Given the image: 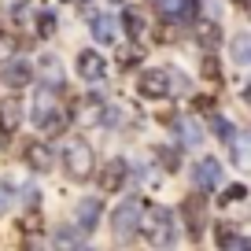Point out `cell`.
I'll use <instances>...</instances> for the list:
<instances>
[{
  "mask_svg": "<svg viewBox=\"0 0 251 251\" xmlns=\"http://www.w3.org/2000/svg\"><path fill=\"white\" fill-rule=\"evenodd\" d=\"M166 78H170V93H185V89H188L185 74H181L177 67H170V71H166Z\"/></svg>",
  "mask_w": 251,
  "mask_h": 251,
  "instance_id": "obj_25",
  "label": "cell"
},
{
  "mask_svg": "<svg viewBox=\"0 0 251 251\" xmlns=\"http://www.w3.org/2000/svg\"><path fill=\"white\" fill-rule=\"evenodd\" d=\"M93 37L100 41V45H111V41L118 37L115 19H111V15H96V19H93Z\"/></svg>",
  "mask_w": 251,
  "mask_h": 251,
  "instance_id": "obj_16",
  "label": "cell"
},
{
  "mask_svg": "<svg viewBox=\"0 0 251 251\" xmlns=\"http://www.w3.org/2000/svg\"><path fill=\"white\" fill-rule=\"evenodd\" d=\"M141 214H144L141 200H126V203L115 211L111 226H115V236H118V240H126V236L133 233V229H141Z\"/></svg>",
  "mask_w": 251,
  "mask_h": 251,
  "instance_id": "obj_4",
  "label": "cell"
},
{
  "mask_svg": "<svg viewBox=\"0 0 251 251\" xmlns=\"http://www.w3.org/2000/svg\"><path fill=\"white\" fill-rule=\"evenodd\" d=\"M192 37L203 48H214L218 45V23H214V19H196V23H192Z\"/></svg>",
  "mask_w": 251,
  "mask_h": 251,
  "instance_id": "obj_13",
  "label": "cell"
},
{
  "mask_svg": "<svg viewBox=\"0 0 251 251\" xmlns=\"http://www.w3.org/2000/svg\"><path fill=\"white\" fill-rule=\"evenodd\" d=\"M203 78L207 81H222V67H218L214 55H207V59H203Z\"/></svg>",
  "mask_w": 251,
  "mask_h": 251,
  "instance_id": "obj_26",
  "label": "cell"
},
{
  "mask_svg": "<svg viewBox=\"0 0 251 251\" xmlns=\"http://www.w3.org/2000/svg\"><path fill=\"white\" fill-rule=\"evenodd\" d=\"M41 71H45V78H48V85L52 89H59L63 85V71H59V63L48 55V59H41Z\"/></svg>",
  "mask_w": 251,
  "mask_h": 251,
  "instance_id": "obj_20",
  "label": "cell"
},
{
  "mask_svg": "<svg viewBox=\"0 0 251 251\" xmlns=\"http://www.w3.org/2000/svg\"><path fill=\"white\" fill-rule=\"evenodd\" d=\"M163 163L174 170V166H177V151H174V148H166V151H163Z\"/></svg>",
  "mask_w": 251,
  "mask_h": 251,
  "instance_id": "obj_33",
  "label": "cell"
},
{
  "mask_svg": "<svg viewBox=\"0 0 251 251\" xmlns=\"http://www.w3.org/2000/svg\"><path fill=\"white\" fill-rule=\"evenodd\" d=\"M19 111H23V107H19L15 100H4V103H0V133H4V137L19 129V118H23Z\"/></svg>",
  "mask_w": 251,
  "mask_h": 251,
  "instance_id": "obj_15",
  "label": "cell"
},
{
  "mask_svg": "<svg viewBox=\"0 0 251 251\" xmlns=\"http://www.w3.org/2000/svg\"><path fill=\"white\" fill-rule=\"evenodd\" d=\"M141 96H151V100H159V96L170 93V78H166V71H144L141 74Z\"/></svg>",
  "mask_w": 251,
  "mask_h": 251,
  "instance_id": "obj_5",
  "label": "cell"
},
{
  "mask_svg": "<svg viewBox=\"0 0 251 251\" xmlns=\"http://www.w3.org/2000/svg\"><path fill=\"white\" fill-rule=\"evenodd\" d=\"M33 122L45 129V133H59L63 122H67V111H63L59 96H55L52 85L37 89V96H33Z\"/></svg>",
  "mask_w": 251,
  "mask_h": 251,
  "instance_id": "obj_1",
  "label": "cell"
},
{
  "mask_svg": "<svg viewBox=\"0 0 251 251\" xmlns=\"http://www.w3.org/2000/svg\"><path fill=\"white\" fill-rule=\"evenodd\" d=\"M78 74L85 81H100L103 78V59H100V52H81L78 55Z\"/></svg>",
  "mask_w": 251,
  "mask_h": 251,
  "instance_id": "obj_11",
  "label": "cell"
},
{
  "mask_svg": "<svg viewBox=\"0 0 251 251\" xmlns=\"http://www.w3.org/2000/svg\"><path fill=\"white\" fill-rule=\"evenodd\" d=\"M181 133H185L188 144H200V137H203V129H200L196 122H181Z\"/></svg>",
  "mask_w": 251,
  "mask_h": 251,
  "instance_id": "obj_28",
  "label": "cell"
},
{
  "mask_svg": "<svg viewBox=\"0 0 251 251\" xmlns=\"http://www.w3.org/2000/svg\"><path fill=\"white\" fill-rule=\"evenodd\" d=\"M203 218H207L203 196H188V200H185V222H188V233H192V236L203 233Z\"/></svg>",
  "mask_w": 251,
  "mask_h": 251,
  "instance_id": "obj_8",
  "label": "cell"
},
{
  "mask_svg": "<svg viewBox=\"0 0 251 251\" xmlns=\"http://www.w3.org/2000/svg\"><path fill=\"white\" fill-rule=\"evenodd\" d=\"M74 218H78L81 233L96 229V222H100V200H78V207H74Z\"/></svg>",
  "mask_w": 251,
  "mask_h": 251,
  "instance_id": "obj_10",
  "label": "cell"
},
{
  "mask_svg": "<svg viewBox=\"0 0 251 251\" xmlns=\"http://www.w3.org/2000/svg\"><path fill=\"white\" fill-rule=\"evenodd\" d=\"M141 59H144V48L141 45H126L122 52H118V63H122V67H137Z\"/></svg>",
  "mask_w": 251,
  "mask_h": 251,
  "instance_id": "obj_21",
  "label": "cell"
},
{
  "mask_svg": "<svg viewBox=\"0 0 251 251\" xmlns=\"http://www.w3.org/2000/svg\"><path fill=\"white\" fill-rule=\"evenodd\" d=\"M218 248H229V251H244L248 248V240L236 233H226V229H218Z\"/></svg>",
  "mask_w": 251,
  "mask_h": 251,
  "instance_id": "obj_22",
  "label": "cell"
},
{
  "mask_svg": "<svg viewBox=\"0 0 251 251\" xmlns=\"http://www.w3.org/2000/svg\"><path fill=\"white\" fill-rule=\"evenodd\" d=\"M141 229L151 244H174L177 233H174V214L166 207H144L141 214Z\"/></svg>",
  "mask_w": 251,
  "mask_h": 251,
  "instance_id": "obj_2",
  "label": "cell"
},
{
  "mask_svg": "<svg viewBox=\"0 0 251 251\" xmlns=\"http://www.w3.org/2000/svg\"><path fill=\"white\" fill-rule=\"evenodd\" d=\"M222 181V166H218V159H203V163L196 166V185L200 188H214Z\"/></svg>",
  "mask_w": 251,
  "mask_h": 251,
  "instance_id": "obj_14",
  "label": "cell"
},
{
  "mask_svg": "<svg viewBox=\"0 0 251 251\" xmlns=\"http://www.w3.org/2000/svg\"><path fill=\"white\" fill-rule=\"evenodd\" d=\"M240 4H244V11H248V19H251V0H240Z\"/></svg>",
  "mask_w": 251,
  "mask_h": 251,
  "instance_id": "obj_34",
  "label": "cell"
},
{
  "mask_svg": "<svg viewBox=\"0 0 251 251\" xmlns=\"http://www.w3.org/2000/svg\"><path fill=\"white\" fill-rule=\"evenodd\" d=\"M26 163H30V170H52L55 166V155H52V148L48 144H41V141H33L30 148H26Z\"/></svg>",
  "mask_w": 251,
  "mask_h": 251,
  "instance_id": "obj_9",
  "label": "cell"
},
{
  "mask_svg": "<svg viewBox=\"0 0 251 251\" xmlns=\"http://www.w3.org/2000/svg\"><path fill=\"white\" fill-rule=\"evenodd\" d=\"M11 52H15V37H11V33H4V30H0V59H8Z\"/></svg>",
  "mask_w": 251,
  "mask_h": 251,
  "instance_id": "obj_29",
  "label": "cell"
},
{
  "mask_svg": "<svg viewBox=\"0 0 251 251\" xmlns=\"http://www.w3.org/2000/svg\"><path fill=\"white\" fill-rule=\"evenodd\" d=\"M19 226H23V233H26V236H33V233H41V214H37V211H30V214H23V222H19Z\"/></svg>",
  "mask_w": 251,
  "mask_h": 251,
  "instance_id": "obj_23",
  "label": "cell"
},
{
  "mask_svg": "<svg viewBox=\"0 0 251 251\" xmlns=\"http://www.w3.org/2000/svg\"><path fill=\"white\" fill-rule=\"evenodd\" d=\"M211 129H214V133H218V137H226V141H229V137H233V126H229L226 118H214V122H211Z\"/></svg>",
  "mask_w": 251,
  "mask_h": 251,
  "instance_id": "obj_30",
  "label": "cell"
},
{
  "mask_svg": "<svg viewBox=\"0 0 251 251\" xmlns=\"http://www.w3.org/2000/svg\"><path fill=\"white\" fill-rule=\"evenodd\" d=\"M233 59L240 63V67L251 63V37H248V33H236V37H233Z\"/></svg>",
  "mask_w": 251,
  "mask_h": 251,
  "instance_id": "obj_18",
  "label": "cell"
},
{
  "mask_svg": "<svg viewBox=\"0 0 251 251\" xmlns=\"http://www.w3.org/2000/svg\"><path fill=\"white\" fill-rule=\"evenodd\" d=\"M37 33H41V37H52V33H55V15H52V11L37 15Z\"/></svg>",
  "mask_w": 251,
  "mask_h": 251,
  "instance_id": "obj_24",
  "label": "cell"
},
{
  "mask_svg": "<svg viewBox=\"0 0 251 251\" xmlns=\"http://www.w3.org/2000/svg\"><path fill=\"white\" fill-rule=\"evenodd\" d=\"M122 26L129 30V37H141V33H144V11H137V8H126Z\"/></svg>",
  "mask_w": 251,
  "mask_h": 251,
  "instance_id": "obj_17",
  "label": "cell"
},
{
  "mask_svg": "<svg viewBox=\"0 0 251 251\" xmlns=\"http://www.w3.org/2000/svg\"><path fill=\"white\" fill-rule=\"evenodd\" d=\"M229 151H233V163L240 170H251V133L229 137Z\"/></svg>",
  "mask_w": 251,
  "mask_h": 251,
  "instance_id": "obj_12",
  "label": "cell"
},
{
  "mask_svg": "<svg viewBox=\"0 0 251 251\" xmlns=\"http://www.w3.org/2000/svg\"><path fill=\"white\" fill-rule=\"evenodd\" d=\"M126 174H129V170H126L122 159H111V163L100 170V188H103V192H118V188L126 185Z\"/></svg>",
  "mask_w": 251,
  "mask_h": 251,
  "instance_id": "obj_7",
  "label": "cell"
},
{
  "mask_svg": "<svg viewBox=\"0 0 251 251\" xmlns=\"http://www.w3.org/2000/svg\"><path fill=\"white\" fill-rule=\"evenodd\" d=\"M8 203H11V188L0 181V211H8Z\"/></svg>",
  "mask_w": 251,
  "mask_h": 251,
  "instance_id": "obj_32",
  "label": "cell"
},
{
  "mask_svg": "<svg viewBox=\"0 0 251 251\" xmlns=\"http://www.w3.org/2000/svg\"><path fill=\"white\" fill-rule=\"evenodd\" d=\"M244 103H251V89H244Z\"/></svg>",
  "mask_w": 251,
  "mask_h": 251,
  "instance_id": "obj_35",
  "label": "cell"
},
{
  "mask_svg": "<svg viewBox=\"0 0 251 251\" xmlns=\"http://www.w3.org/2000/svg\"><path fill=\"white\" fill-rule=\"evenodd\" d=\"M63 163H67V174H71L74 181H89L93 170H96V155H93V148H89L85 141H67Z\"/></svg>",
  "mask_w": 251,
  "mask_h": 251,
  "instance_id": "obj_3",
  "label": "cell"
},
{
  "mask_svg": "<svg viewBox=\"0 0 251 251\" xmlns=\"http://www.w3.org/2000/svg\"><path fill=\"white\" fill-rule=\"evenodd\" d=\"M30 78H33V71H30V63H23V59H8V67H4V74H0V81L11 85V89H26Z\"/></svg>",
  "mask_w": 251,
  "mask_h": 251,
  "instance_id": "obj_6",
  "label": "cell"
},
{
  "mask_svg": "<svg viewBox=\"0 0 251 251\" xmlns=\"http://www.w3.org/2000/svg\"><path fill=\"white\" fill-rule=\"evenodd\" d=\"M244 196H248V188H244V185H229L226 192H222V203H240Z\"/></svg>",
  "mask_w": 251,
  "mask_h": 251,
  "instance_id": "obj_27",
  "label": "cell"
},
{
  "mask_svg": "<svg viewBox=\"0 0 251 251\" xmlns=\"http://www.w3.org/2000/svg\"><path fill=\"white\" fill-rule=\"evenodd\" d=\"M192 107H196V111H214V100H211V96H196Z\"/></svg>",
  "mask_w": 251,
  "mask_h": 251,
  "instance_id": "obj_31",
  "label": "cell"
},
{
  "mask_svg": "<svg viewBox=\"0 0 251 251\" xmlns=\"http://www.w3.org/2000/svg\"><path fill=\"white\" fill-rule=\"evenodd\" d=\"M11 19H15V26H33V30H37V15H33L30 11V4H15V8H11Z\"/></svg>",
  "mask_w": 251,
  "mask_h": 251,
  "instance_id": "obj_19",
  "label": "cell"
}]
</instances>
